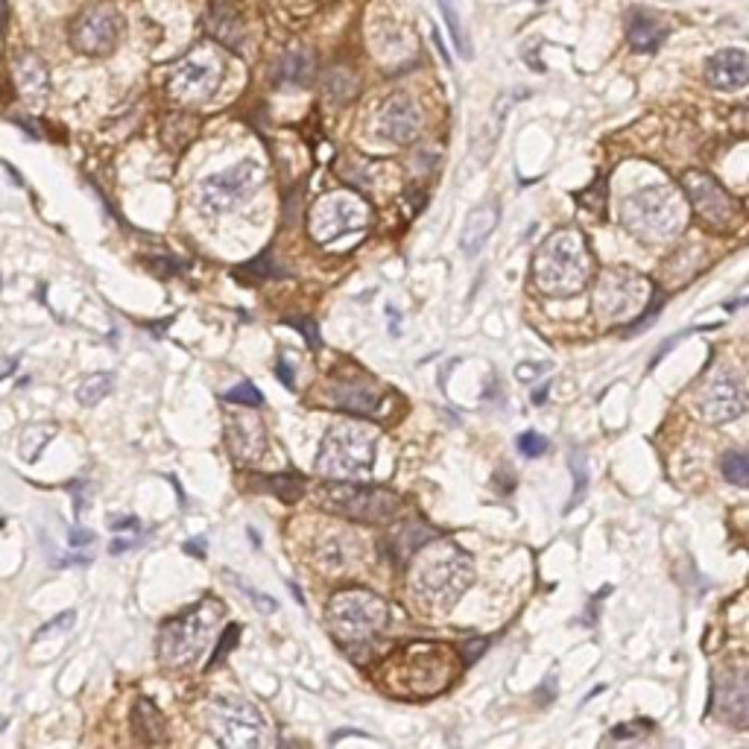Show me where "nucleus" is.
Listing matches in <instances>:
<instances>
[{
    "label": "nucleus",
    "mask_w": 749,
    "mask_h": 749,
    "mask_svg": "<svg viewBox=\"0 0 749 749\" xmlns=\"http://www.w3.org/2000/svg\"><path fill=\"white\" fill-rule=\"evenodd\" d=\"M475 580V565L469 553L460 551L454 542L431 539L413 553L410 583L419 600L436 609H452Z\"/></svg>",
    "instance_id": "1"
},
{
    "label": "nucleus",
    "mask_w": 749,
    "mask_h": 749,
    "mask_svg": "<svg viewBox=\"0 0 749 749\" xmlns=\"http://www.w3.org/2000/svg\"><path fill=\"white\" fill-rule=\"evenodd\" d=\"M592 276L586 237L577 229L553 232L533 258V281L548 296L569 299L583 293Z\"/></svg>",
    "instance_id": "2"
},
{
    "label": "nucleus",
    "mask_w": 749,
    "mask_h": 749,
    "mask_svg": "<svg viewBox=\"0 0 749 749\" xmlns=\"http://www.w3.org/2000/svg\"><path fill=\"white\" fill-rule=\"evenodd\" d=\"M621 223L630 235L647 244H665L686 229L688 206L670 185L641 188L621 202Z\"/></svg>",
    "instance_id": "3"
},
{
    "label": "nucleus",
    "mask_w": 749,
    "mask_h": 749,
    "mask_svg": "<svg viewBox=\"0 0 749 749\" xmlns=\"http://www.w3.org/2000/svg\"><path fill=\"white\" fill-rule=\"evenodd\" d=\"M328 630L343 647H361L389 623V606L370 588H343L328 600Z\"/></svg>",
    "instance_id": "4"
},
{
    "label": "nucleus",
    "mask_w": 749,
    "mask_h": 749,
    "mask_svg": "<svg viewBox=\"0 0 749 749\" xmlns=\"http://www.w3.org/2000/svg\"><path fill=\"white\" fill-rule=\"evenodd\" d=\"M375 445H378V434L370 424H335L316 454V471L331 480L366 478L375 466Z\"/></svg>",
    "instance_id": "5"
},
{
    "label": "nucleus",
    "mask_w": 749,
    "mask_h": 749,
    "mask_svg": "<svg viewBox=\"0 0 749 749\" xmlns=\"http://www.w3.org/2000/svg\"><path fill=\"white\" fill-rule=\"evenodd\" d=\"M223 618V604L220 600H202V604L190 606L188 612H182L179 618H171L159 632V659L167 668H185L194 665L197 656L211 641V630L218 627Z\"/></svg>",
    "instance_id": "6"
},
{
    "label": "nucleus",
    "mask_w": 749,
    "mask_h": 749,
    "mask_svg": "<svg viewBox=\"0 0 749 749\" xmlns=\"http://www.w3.org/2000/svg\"><path fill=\"white\" fill-rule=\"evenodd\" d=\"M316 504L326 513L366 524H387L405 513V498L378 487H361L354 480H335L316 489Z\"/></svg>",
    "instance_id": "7"
},
{
    "label": "nucleus",
    "mask_w": 749,
    "mask_h": 749,
    "mask_svg": "<svg viewBox=\"0 0 749 749\" xmlns=\"http://www.w3.org/2000/svg\"><path fill=\"white\" fill-rule=\"evenodd\" d=\"M372 211L370 206L363 202L358 194L352 190H335V194H326L319 197L311 208V218H307V229H311V237L316 244H335L337 237L352 235V232H363L370 226Z\"/></svg>",
    "instance_id": "8"
},
{
    "label": "nucleus",
    "mask_w": 749,
    "mask_h": 749,
    "mask_svg": "<svg viewBox=\"0 0 749 749\" xmlns=\"http://www.w3.org/2000/svg\"><path fill=\"white\" fill-rule=\"evenodd\" d=\"M651 281L627 267H612L600 272L595 288V311L606 323H627L632 316L644 314L651 302Z\"/></svg>",
    "instance_id": "9"
},
{
    "label": "nucleus",
    "mask_w": 749,
    "mask_h": 749,
    "mask_svg": "<svg viewBox=\"0 0 749 749\" xmlns=\"http://www.w3.org/2000/svg\"><path fill=\"white\" fill-rule=\"evenodd\" d=\"M208 732L229 749H255L264 744L267 726L261 712L244 697H220L208 705Z\"/></svg>",
    "instance_id": "10"
},
{
    "label": "nucleus",
    "mask_w": 749,
    "mask_h": 749,
    "mask_svg": "<svg viewBox=\"0 0 749 749\" xmlns=\"http://www.w3.org/2000/svg\"><path fill=\"white\" fill-rule=\"evenodd\" d=\"M264 185V167L255 159H244L229 171L211 173L199 182V206L208 214H229L246 199H253Z\"/></svg>",
    "instance_id": "11"
},
{
    "label": "nucleus",
    "mask_w": 749,
    "mask_h": 749,
    "mask_svg": "<svg viewBox=\"0 0 749 749\" xmlns=\"http://www.w3.org/2000/svg\"><path fill=\"white\" fill-rule=\"evenodd\" d=\"M454 677L452 651L440 644H416L405 653V659L396 668V679H407L410 697H428L443 691Z\"/></svg>",
    "instance_id": "12"
},
{
    "label": "nucleus",
    "mask_w": 749,
    "mask_h": 749,
    "mask_svg": "<svg viewBox=\"0 0 749 749\" xmlns=\"http://www.w3.org/2000/svg\"><path fill=\"white\" fill-rule=\"evenodd\" d=\"M223 82V62L214 50H194L188 59L173 65L167 77V94L176 103H202Z\"/></svg>",
    "instance_id": "13"
},
{
    "label": "nucleus",
    "mask_w": 749,
    "mask_h": 749,
    "mask_svg": "<svg viewBox=\"0 0 749 749\" xmlns=\"http://www.w3.org/2000/svg\"><path fill=\"white\" fill-rule=\"evenodd\" d=\"M682 188H686L688 202L694 208L697 218L703 220L709 229H714V232H726L738 220V206L721 188V182H714L709 173L688 171L682 176Z\"/></svg>",
    "instance_id": "14"
},
{
    "label": "nucleus",
    "mask_w": 749,
    "mask_h": 749,
    "mask_svg": "<svg viewBox=\"0 0 749 749\" xmlns=\"http://www.w3.org/2000/svg\"><path fill=\"white\" fill-rule=\"evenodd\" d=\"M120 15L112 7H91L73 21L71 42L85 56H109L118 47Z\"/></svg>",
    "instance_id": "15"
},
{
    "label": "nucleus",
    "mask_w": 749,
    "mask_h": 749,
    "mask_svg": "<svg viewBox=\"0 0 749 749\" xmlns=\"http://www.w3.org/2000/svg\"><path fill=\"white\" fill-rule=\"evenodd\" d=\"M700 410H703L705 422H735L747 410V389L732 372H714V375L705 378L703 389H700Z\"/></svg>",
    "instance_id": "16"
},
{
    "label": "nucleus",
    "mask_w": 749,
    "mask_h": 749,
    "mask_svg": "<svg viewBox=\"0 0 749 749\" xmlns=\"http://www.w3.org/2000/svg\"><path fill=\"white\" fill-rule=\"evenodd\" d=\"M375 132L378 138L389 141V144H410L422 132V115L416 109V103L405 94H396L389 97L384 106L378 109V118H375Z\"/></svg>",
    "instance_id": "17"
},
{
    "label": "nucleus",
    "mask_w": 749,
    "mask_h": 749,
    "mask_svg": "<svg viewBox=\"0 0 749 749\" xmlns=\"http://www.w3.org/2000/svg\"><path fill=\"white\" fill-rule=\"evenodd\" d=\"M714 714L729 726L749 729V670H735L714 686Z\"/></svg>",
    "instance_id": "18"
},
{
    "label": "nucleus",
    "mask_w": 749,
    "mask_h": 749,
    "mask_svg": "<svg viewBox=\"0 0 749 749\" xmlns=\"http://www.w3.org/2000/svg\"><path fill=\"white\" fill-rule=\"evenodd\" d=\"M705 80L717 91H738L749 85V54L726 47L705 59Z\"/></svg>",
    "instance_id": "19"
},
{
    "label": "nucleus",
    "mask_w": 749,
    "mask_h": 749,
    "mask_svg": "<svg viewBox=\"0 0 749 749\" xmlns=\"http://www.w3.org/2000/svg\"><path fill=\"white\" fill-rule=\"evenodd\" d=\"M229 452L237 463H258L267 448V434H264L261 419L249 413H235L229 419L226 428Z\"/></svg>",
    "instance_id": "20"
},
{
    "label": "nucleus",
    "mask_w": 749,
    "mask_h": 749,
    "mask_svg": "<svg viewBox=\"0 0 749 749\" xmlns=\"http://www.w3.org/2000/svg\"><path fill=\"white\" fill-rule=\"evenodd\" d=\"M328 405L337 407V410H346V413L372 416L381 407V396L370 381L352 378L340 381V384L328 389Z\"/></svg>",
    "instance_id": "21"
},
{
    "label": "nucleus",
    "mask_w": 749,
    "mask_h": 749,
    "mask_svg": "<svg viewBox=\"0 0 749 749\" xmlns=\"http://www.w3.org/2000/svg\"><path fill=\"white\" fill-rule=\"evenodd\" d=\"M431 539H434V530H428V527L419 522H405L398 524L396 530H389V536H384L381 548H384V553H387L389 560L401 565V562L410 560V557H413L424 542H431Z\"/></svg>",
    "instance_id": "22"
},
{
    "label": "nucleus",
    "mask_w": 749,
    "mask_h": 749,
    "mask_svg": "<svg viewBox=\"0 0 749 749\" xmlns=\"http://www.w3.org/2000/svg\"><path fill=\"white\" fill-rule=\"evenodd\" d=\"M15 85H19V94L24 103L30 106H42V100L47 97V65L38 59L36 54H24L15 62Z\"/></svg>",
    "instance_id": "23"
},
{
    "label": "nucleus",
    "mask_w": 749,
    "mask_h": 749,
    "mask_svg": "<svg viewBox=\"0 0 749 749\" xmlns=\"http://www.w3.org/2000/svg\"><path fill=\"white\" fill-rule=\"evenodd\" d=\"M498 226V202L489 199L483 206L471 208L469 218H466V226H463L460 246L466 255H478L483 249V244L489 241V235L495 232Z\"/></svg>",
    "instance_id": "24"
},
{
    "label": "nucleus",
    "mask_w": 749,
    "mask_h": 749,
    "mask_svg": "<svg viewBox=\"0 0 749 749\" xmlns=\"http://www.w3.org/2000/svg\"><path fill=\"white\" fill-rule=\"evenodd\" d=\"M627 42L639 54H656L668 42V27L651 12H632L627 19Z\"/></svg>",
    "instance_id": "25"
},
{
    "label": "nucleus",
    "mask_w": 749,
    "mask_h": 749,
    "mask_svg": "<svg viewBox=\"0 0 749 749\" xmlns=\"http://www.w3.org/2000/svg\"><path fill=\"white\" fill-rule=\"evenodd\" d=\"M208 33L218 38L220 45L244 50V24H241V15L229 7L226 0H218L208 12Z\"/></svg>",
    "instance_id": "26"
},
{
    "label": "nucleus",
    "mask_w": 749,
    "mask_h": 749,
    "mask_svg": "<svg viewBox=\"0 0 749 749\" xmlns=\"http://www.w3.org/2000/svg\"><path fill=\"white\" fill-rule=\"evenodd\" d=\"M129 721H132V732H136V738L141 740V744H147V747H159V744H164L167 740V729H164V714L155 709L150 700H136V705H132V714H129Z\"/></svg>",
    "instance_id": "27"
},
{
    "label": "nucleus",
    "mask_w": 749,
    "mask_h": 749,
    "mask_svg": "<svg viewBox=\"0 0 749 749\" xmlns=\"http://www.w3.org/2000/svg\"><path fill=\"white\" fill-rule=\"evenodd\" d=\"M276 80L288 82V85H307L314 80V56L305 47H293L281 56L279 68H276Z\"/></svg>",
    "instance_id": "28"
},
{
    "label": "nucleus",
    "mask_w": 749,
    "mask_h": 749,
    "mask_svg": "<svg viewBox=\"0 0 749 749\" xmlns=\"http://www.w3.org/2000/svg\"><path fill=\"white\" fill-rule=\"evenodd\" d=\"M255 487L267 489V492H272V495L281 498V501L293 504V501H299L302 492H305V480L299 478V475H272V478L255 480Z\"/></svg>",
    "instance_id": "29"
},
{
    "label": "nucleus",
    "mask_w": 749,
    "mask_h": 749,
    "mask_svg": "<svg viewBox=\"0 0 749 749\" xmlns=\"http://www.w3.org/2000/svg\"><path fill=\"white\" fill-rule=\"evenodd\" d=\"M237 276V279H244L246 284H255V281H267V279H279V276H284V270L281 267H276V258H272L270 253H264L261 258H255V261L244 264V267H237V270H232Z\"/></svg>",
    "instance_id": "30"
},
{
    "label": "nucleus",
    "mask_w": 749,
    "mask_h": 749,
    "mask_svg": "<svg viewBox=\"0 0 749 749\" xmlns=\"http://www.w3.org/2000/svg\"><path fill=\"white\" fill-rule=\"evenodd\" d=\"M112 387H115V378H112L109 372H97V375H91V378L82 381L77 398H80V405L94 407V405H100L103 398L109 396Z\"/></svg>",
    "instance_id": "31"
},
{
    "label": "nucleus",
    "mask_w": 749,
    "mask_h": 749,
    "mask_svg": "<svg viewBox=\"0 0 749 749\" xmlns=\"http://www.w3.org/2000/svg\"><path fill=\"white\" fill-rule=\"evenodd\" d=\"M436 3H440V10H443L445 24H448V30H452V38H454V45H457V50H460V56L463 59H471V42H469V36H466V27H463L460 12L454 10L452 0H436Z\"/></svg>",
    "instance_id": "32"
},
{
    "label": "nucleus",
    "mask_w": 749,
    "mask_h": 749,
    "mask_svg": "<svg viewBox=\"0 0 749 749\" xmlns=\"http://www.w3.org/2000/svg\"><path fill=\"white\" fill-rule=\"evenodd\" d=\"M721 469L729 483L749 489V452H729L723 457Z\"/></svg>",
    "instance_id": "33"
},
{
    "label": "nucleus",
    "mask_w": 749,
    "mask_h": 749,
    "mask_svg": "<svg viewBox=\"0 0 749 749\" xmlns=\"http://www.w3.org/2000/svg\"><path fill=\"white\" fill-rule=\"evenodd\" d=\"M223 398H226L229 405H246V407H261L264 405L261 389L255 387V384H249V381H241L237 387H232L229 393H223Z\"/></svg>",
    "instance_id": "34"
},
{
    "label": "nucleus",
    "mask_w": 749,
    "mask_h": 749,
    "mask_svg": "<svg viewBox=\"0 0 749 749\" xmlns=\"http://www.w3.org/2000/svg\"><path fill=\"white\" fill-rule=\"evenodd\" d=\"M571 469H574V475H577V489H574V495H571V501H569V506H565V510L577 506L580 501H583V495H586L588 469H586V457H583V452H571Z\"/></svg>",
    "instance_id": "35"
},
{
    "label": "nucleus",
    "mask_w": 749,
    "mask_h": 749,
    "mask_svg": "<svg viewBox=\"0 0 749 749\" xmlns=\"http://www.w3.org/2000/svg\"><path fill=\"white\" fill-rule=\"evenodd\" d=\"M548 448H551V443H548L542 434H536V431H527V434L518 436V452H522L527 460L545 457V454H548Z\"/></svg>",
    "instance_id": "36"
},
{
    "label": "nucleus",
    "mask_w": 749,
    "mask_h": 749,
    "mask_svg": "<svg viewBox=\"0 0 749 749\" xmlns=\"http://www.w3.org/2000/svg\"><path fill=\"white\" fill-rule=\"evenodd\" d=\"M237 641H241V623H235V627H229V630L223 632V639H220V644L214 647V653H211V659H208V670L218 668L220 662L226 659V653L235 647Z\"/></svg>",
    "instance_id": "37"
},
{
    "label": "nucleus",
    "mask_w": 749,
    "mask_h": 749,
    "mask_svg": "<svg viewBox=\"0 0 749 749\" xmlns=\"http://www.w3.org/2000/svg\"><path fill=\"white\" fill-rule=\"evenodd\" d=\"M226 577H229V580H235L237 588H241V592H244V595L249 597V600H253L255 606H261V612L270 615V612H276V609H279V606H276V600H272V597L261 595V592H255V588L249 586V583H246L244 577H237V574H232V571H226Z\"/></svg>",
    "instance_id": "38"
},
{
    "label": "nucleus",
    "mask_w": 749,
    "mask_h": 749,
    "mask_svg": "<svg viewBox=\"0 0 749 749\" xmlns=\"http://www.w3.org/2000/svg\"><path fill=\"white\" fill-rule=\"evenodd\" d=\"M73 621H77V615H73V612H62V615H59V618H54V621H50V623H45V627H42V630H38L36 635H33V641H45L47 635H54L56 630H68V632H71Z\"/></svg>",
    "instance_id": "39"
},
{
    "label": "nucleus",
    "mask_w": 749,
    "mask_h": 749,
    "mask_svg": "<svg viewBox=\"0 0 749 749\" xmlns=\"http://www.w3.org/2000/svg\"><path fill=\"white\" fill-rule=\"evenodd\" d=\"M68 545H71V548H89V545H94V533L82 530V527H71V533H68Z\"/></svg>",
    "instance_id": "40"
},
{
    "label": "nucleus",
    "mask_w": 749,
    "mask_h": 749,
    "mask_svg": "<svg viewBox=\"0 0 749 749\" xmlns=\"http://www.w3.org/2000/svg\"><path fill=\"white\" fill-rule=\"evenodd\" d=\"M288 323H290V326H296L299 331H302V335L307 337V343L314 346V349H316V346H319V335H316V326H314V323H311V319H288Z\"/></svg>",
    "instance_id": "41"
},
{
    "label": "nucleus",
    "mask_w": 749,
    "mask_h": 749,
    "mask_svg": "<svg viewBox=\"0 0 749 749\" xmlns=\"http://www.w3.org/2000/svg\"><path fill=\"white\" fill-rule=\"evenodd\" d=\"M112 530H141V522L132 518V515H124V518H109Z\"/></svg>",
    "instance_id": "42"
},
{
    "label": "nucleus",
    "mask_w": 749,
    "mask_h": 749,
    "mask_svg": "<svg viewBox=\"0 0 749 749\" xmlns=\"http://www.w3.org/2000/svg\"><path fill=\"white\" fill-rule=\"evenodd\" d=\"M138 542H141V539H136V536H120V539H115V542L109 545V553H115V557H118V553L129 551V548H132V545H138Z\"/></svg>",
    "instance_id": "43"
},
{
    "label": "nucleus",
    "mask_w": 749,
    "mask_h": 749,
    "mask_svg": "<svg viewBox=\"0 0 749 749\" xmlns=\"http://www.w3.org/2000/svg\"><path fill=\"white\" fill-rule=\"evenodd\" d=\"M487 644H489V641H471L469 647H466V662H469V665H471V662L478 659V653L487 651Z\"/></svg>",
    "instance_id": "44"
},
{
    "label": "nucleus",
    "mask_w": 749,
    "mask_h": 749,
    "mask_svg": "<svg viewBox=\"0 0 749 749\" xmlns=\"http://www.w3.org/2000/svg\"><path fill=\"white\" fill-rule=\"evenodd\" d=\"M276 370H279V378L284 381V387L293 389V384H296V381H293V372H290V366H288V361H284V358H281Z\"/></svg>",
    "instance_id": "45"
},
{
    "label": "nucleus",
    "mask_w": 749,
    "mask_h": 749,
    "mask_svg": "<svg viewBox=\"0 0 749 749\" xmlns=\"http://www.w3.org/2000/svg\"><path fill=\"white\" fill-rule=\"evenodd\" d=\"M539 366H542V363H539ZM539 366H533V363H527V366H518V378L533 381L536 378V370H539Z\"/></svg>",
    "instance_id": "46"
},
{
    "label": "nucleus",
    "mask_w": 749,
    "mask_h": 749,
    "mask_svg": "<svg viewBox=\"0 0 749 749\" xmlns=\"http://www.w3.org/2000/svg\"><path fill=\"white\" fill-rule=\"evenodd\" d=\"M12 370H15V358H3L0 361V378H7Z\"/></svg>",
    "instance_id": "47"
},
{
    "label": "nucleus",
    "mask_w": 749,
    "mask_h": 749,
    "mask_svg": "<svg viewBox=\"0 0 749 749\" xmlns=\"http://www.w3.org/2000/svg\"><path fill=\"white\" fill-rule=\"evenodd\" d=\"M185 551H188V553H194V557H202V539H199V542H190V545H185Z\"/></svg>",
    "instance_id": "48"
},
{
    "label": "nucleus",
    "mask_w": 749,
    "mask_h": 749,
    "mask_svg": "<svg viewBox=\"0 0 749 749\" xmlns=\"http://www.w3.org/2000/svg\"><path fill=\"white\" fill-rule=\"evenodd\" d=\"M3 10H7V0H0V21H3Z\"/></svg>",
    "instance_id": "49"
},
{
    "label": "nucleus",
    "mask_w": 749,
    "mask_h": 749,
    "mask_svg": "<svg viewBox=\"0 0 749 749\" xmlns=\"http://www.w3.org/2000/svg\"><path fill=\"white\" fill-rule=\"evenodd\" d=\"M3 726H7V717H3V714H0V729H3Z\"/></svg>",
    "instance_id": "50"
}]
</instances>
